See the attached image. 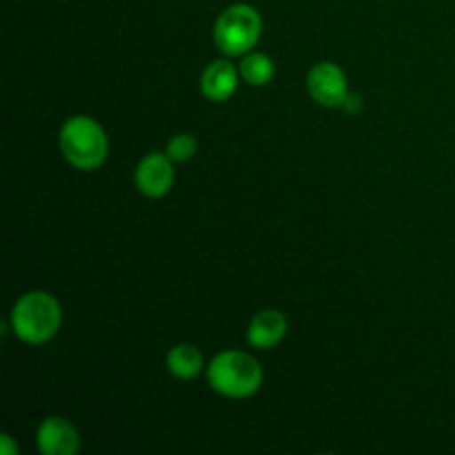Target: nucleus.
Wrapping results in <instances>:
<instances>
[{
    "label": "nucleus",
    "instance_id": "obj_1",
    "mask_svg": "<svg viewBox=\"0 0 455 455\" xmlns=\"http://www.w3.org/2000/svg\"><path fill=\"white\" fill-rule=\"evenodd\" d=\"M9 324L18 340L25 345H44L62 324V309L56 296L47 291H27L13 302Z\"/></svg>",
    "mask_w": 455,
    "mask_h": 455
},
{
    "label": "nucleus",
    "instance_id": "obj_2",
    "mask_svg": "<svg viewBox=\"0 0 455 455\" xmlns=\"http://www.w3.org/2000/svg\"><path fill=\"white\" fill-rule=\"evenodd\" d=\"M58 145H60L62 158L80 172H93L102 167L109 156L107 132L96 118L84 114L65 120L58 133Z\"/></svg>",
    "mask_w": 455,
    "mask_h": 455
},
{
    "label": "nucleus",
    "instance_id": "obj_3",
    "mask_svg": "<svg viewBox=\"0 0 455 455\" xmlns=\"http://www.w3.org/2000/svg\"><path fill=\"white\" fill-rule=\"evenodd\" d=\"M207 380L209 387L222 398L244 400L258 394L265 373L253 355L229 349L213 355L212 363L207 364Z\"/></svg>",
    "mask_w": 455,
    "mask_h": 455
},
{
    "label": "nucleus",
    "instance_id": "obj_4",
    "mask_svg": "<svg viewBox=\"0 0 455 455\" xmlns=\"http://www.w3.org/2000/svg\"><path fill=\"white\" fill-rule=\"evenodd\" d=\"M262 36V18L251 4H229L213 25V43L227 58L253 52Z\"/></svg>",
    "mask_w": 455,
    "mask_h": 455
},
{
    "label": "nucleus",
    "instance_id": "obj_5",
    "mask_svg": "<svg viewBox=\"0 0 455 455\" xmlns=\"http://www.w3.org/2000/svg\"><path fill=\"white\" fill-rule=\"evenodd\" d=\"M307 89L314 102L320 107H342V102L349 96V83H347V74L342 67L336 62H318L311 67L309 76H307Z\"/></svg>",
    "mask_w": 455,
    "mask_h": 455
},
{
    "label": "nucleus",
    "instance_id": "obj_6",
    "mask_svg": "<svg viewBox=\"0 0 455 455\" xmlns=\"http://www.w3.org/2000/svg\"><path fill=\"white\" fill-rule=\"evenodd\" d=\"M173 164L176 163H173L167 154H158V151L147 154L145 158L136 164V172H133L136 189L140 191L145 198H164V196L172 191L173 180H176Z\"/></svg>",
    "mask_w": 455,
    "mask_h": 455
},
{
    "label": "nucleus",
    "instance_id": "obj_7",
    "mask_svg": "<svg viewBox=\"0 0 455 455\" xmlns=\"http://www.w3.org/2000/svg\"><path fill=\"white\" fill-rule=\"evenodd\" d=\"M36 444L43 455H76L80 451V434L69 420L52 416L38 425Z\"/></svg>",
    "mask_w": 455,
    "mask_h": 455
},
{
    "label": "nucleus",
    "instance_id": "obj_8",
    "mask_svg": "<svg viewBox=\"0 0 455 455\" xmlns=\"http://www.w3.org/2000/svg\"><path fill=\"white\" fill-rule=\"evenodd\" d=\"M289 331V323L283 311L278 309H262L249 320L247 342L253 349H274L284 340Z\"/></svg>",
    "mask_w": 455,
    "mask_h": 455
},
{
    "label": "nucleus",
    "instance_id": "obj_9",
    "mask_svg": "<svg viewBox=\"0 0 455 455\" xmlns=\"http://www.w3.org/2000/svg\"><path fill=\"white\" fill-rule=\"evenodd\" d=\"M240 69L231 65V60H213L204 67L200 89L203 96L212 102H225L235 93L240 83Z\"/></svg>",
    "mask_w": 455,
    "mask_h": 455
},
{
    "label": "nucleus",
    "instance_id": "obj_10",
    "mask_svg": "<svg viewBox=\"0 0 455 455\" xmlns=\"http://www.w3.org/2000/svg\"><path fill=\"white\" fill-rule=\"evenodd\" d=\"M167 369L176 380H194L204 369V358L194 345H176L167 354Z\"/></svg>",
    "mask_w": 455,
    "mask_h": 455
},
{
    "label": "nucleus",
    "instance_id": "obj_11",
    "mask_svg": "<svg viewBox=\"0 0 455 455\" xmlns=\"http://www.w3.org/2000/svg\"><path fill=\"white\" fill-rule=\"evenodd\" d=\"M238 69L244 83H249L251 87H265V84H269L275 76L274 60L262 52L244 53Z\"/></svg>",
    "mask_w": 455,
    "mask_h": 455
},
{
    "label": "nucleus",
    "instance_id": "obj_12",
    "mask_svg": "<svg viewBox=\"0 0 455 455\" xmlns=\"http://www.w3.org/2000/svg\"><path fill=\"white\" fill-rule=\"evenodd\" d=\"M196 151H198V140H196L191 133H176V136H172V140L167 142L164 154H167L176 164H182L189 163L196 156Z\"/></svg>",
    "mask_w": 455,
    "mask_h": 455
},
{
    "label": "nucleus",
    "instance_id": "obj_13",
    "mask_svg": "<svg viewBox=\"0 0 455 455\" xmlns=\"http://www.w3.org/2000/svg\"><path fill=\"white\" fill-rule=\"evenodd\" d=\"M0 453L3 455H16L18 444L13 443V438L9 434H0Z\"/></svg>",
    "mask_w": 455,
    "mask_h": 455
},
{
    "label": "nucleus",
    "instance_id": "obj_14",
    "mask_svg": "<svg viewBox=\"0 0 455 455\" xmlns=\"http://www.w3.org/2000/svg\"><path fill=\"white\" fill-rule=\"evenodd\" d=\"M360 107H363V100H360V96H354V93H349V96H347V100L342 102V109H347V111H358Z\"/></svg>",
    "mask_w": 455,
    "mask_h": 455
}]
</instances>
